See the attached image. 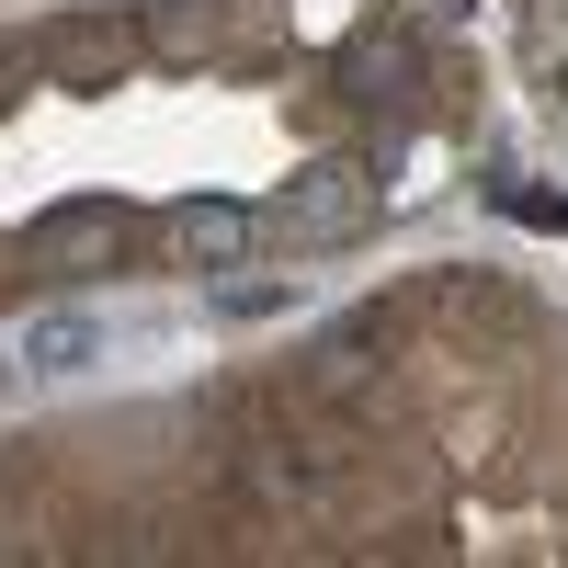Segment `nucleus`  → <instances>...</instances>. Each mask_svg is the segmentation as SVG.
Segmentation results:
<instances>
[{
  "mask_svg": "<svg viewBox=\"0 0 568 568\" xmlns=\"http://www.w3.org/2000/svg\"><path fill=\"white\" fill-rule=\"evenodd\" d=\"M364 216H375V182H364L353 160L296 171V182H284V205H273V227H284V240H353Z\"/></svg>",
  "mask_w": 568,
  "mask_h": 568,
  "instance_id": "nucleus-1",
  "label": "nucleus"
},
{
  "mask_svg": "<svg viewBox=\"0 0 568 568\" xmlns=\"http://www.w3.org/2000/svg\"><path fill=\"white\" fill-rule=\"evenodd\" d=\"M251 227H262L251 205H227V194H182V205H171V251L194 262V273H227V262L251 251Z\"/></svg>",
  "mask_w": 568,
  "mask_h": 568,
  "instance_id": "nucleus-2",
  "label": "nucleus"
},
{
  "mask_svg": "<svg viewBox=\"0 0 568 568\" xmlns=\"http://www.w3.org/2000/svg\"><path fill=\"white\" fill-rule=\"evenodd\" d=\"M23 353H34L45 375H80L91 353H103V318H80V307H58V318H34V329H23Z\"/></svg>",
  "mask_w": 568,
  "mask_h": 568,
  "instance_id": "nucleus-3",
  "label": "nucleus"
},
{
  "mask_svg": "<svg viewBox=\"0 0 568 568\" xmlns=\"http://www.w3.org/2000/svg\"><path fill=\"white\" fill-rule=\"evenodd\" d=\"M34 251H114V205H45Z\"/></svg>",
  "mask_w": 568,
  "mask_h": 568,
  "instance_id": "nucleus-4",
  "label": "nucleus"
},
{
  "mask_svg": "<svg viewBox=\"0 0 568 568\" xmlns=\"http://www.w3.org/2000/svg\"><path fill=\"white\" fill-rule=\"evenodd\" d=\"M216 307H227V318H284V307H296V284H216Z\"/></svg>",
  "mask_w": 568,
  "mask_h": 568,
  "instance_id": "nucleus-5",
  "label": "nucleus"
}]
</instances>
